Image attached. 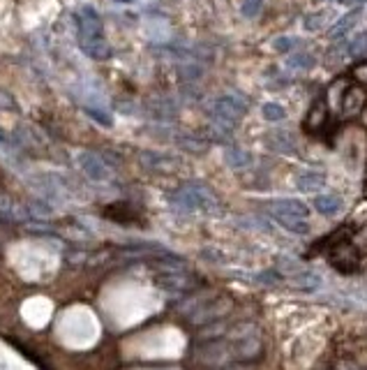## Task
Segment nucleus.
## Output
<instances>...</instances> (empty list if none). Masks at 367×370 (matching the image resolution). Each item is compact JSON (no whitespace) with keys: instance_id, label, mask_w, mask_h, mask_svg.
Masks as SVG:
<instances>
[{"instance_id":"obj_1","label":"nucleus","mask_w":367,"mask_h":370,"mask_svg":"<svg viewBox=\"0 0 367 370\" xmlns=\"http://www.w3.org/2000/svg\"><path fill=\"white\" fill-rule=\"evenodd\" d=\"M330 238H332V245H330V250L325 252L330 266L337 269L339 273H356L363 259H360V252L351 238V229L349 227L339 229L337 234H332Z\"/></svg>"},{"instance_id":"obj_2","label":"nucleus","mask_w":367,"mask_h":370,"mask_svg":"<svg viewBox=\"0 0 367 370\" xmlns=\"http://www.w3.org/2000/svg\"><path fill=\"white\" fill-rule=\"evenodd\" d=\"M169 200H171V204H176L178 209H185V211L217 209V200L211 195V190L201 188V185H185V188L176 190Z\"/></svg>"},{"instance_id":"obj_3","label":"nucleus","mask_w":367,"mask_h":370,"mask_svg":"<svg viewBox=\"0 0 367 370\" xmlns=\"http://www.w3.org/2000/svg\"><path fill=\"white\" fill-rule=\"evenodd\" d=\"M247 112V102L240 95H222L211 105V116L220 125H231L238 118H242Z\"/></svg>"},{"instance_id":"obj_4","label":"nucleus","mask_w":367,"mask_h":370,"mask_svg":"<svg viewBox=\"0 0 367 370\" xmlns=\"http://www.w3.org/2000/svg\"><path fill=\"white\" fill-rule=\"evenodd\" d=\"M76 24H79V42L83 44H90V42H97V39H104V30H102V19L100 15L95 12V8H81V15L76 17Z\"/></svg>"},{"instance_id":"obj_5","label":"nucleus","mask_w":367,"mask_h":370,"mask_svg":"<svg viewBox=\"0 0 367 370\" xmlns=\"http://www.w3.org/2000/svg\"><path fill=\"white\" fill-rule=\"evenodd\" d=\"M194 276H190V273H185L180 266H171V269H166L162 276L157 278V285L164 287L166 292H173V294H180V292H190L194 285L192 283Z\"/></svg>"},{"instance_id":"obj_6","label":"nucleus","mask_w":367,"mask_h":370,"mask_svg":"<svg viewBox=\"0 0 367 370\" xmlns=\"http://www.w3.org/2000/svg\"><path fill=\"white\" fill-rule=\"evenodd\" d=\"M194 303L199 306V310H194L190 315V321H213L222 317V315L231 308V301L226 297H217L213 301H194Z\"/></svg>"},{"instance_id":"obj_7","label":"nucleus","mask_w":367,"mask_h":370,"mask_svg":"<svg viewBox=\"0 0 367 370\" xmlns=\"http://www.w3.org/2000/svg\"><path fill=\"white\" fill-rule=\"evenodd\" d=\"M76 164H79L83 174H86L88 178H93V181H107L109 178L107 162L95 153H81L79 157H76Z\"/></svg>"},{"instance_id":"obj_8","label":"nucleus","mask_w":367,"mask_h":370,"mask_svg":"<svg viewBox=\"0 0 367 370\" xmlns=\"http://www.w3.org/2000/svg\"><path fill=\"white\" fill-rule=\"evenodd\" d=\"M363 102H365V93H363V88H358V86H349L346 88V93H339V109H342L344 114H358L360 112V107H363Z\"/></svg>"},{"instance_id":"obj_9","label":"nucleus","mask_w":367,"mask_h":370,"mask_svg":"<svg viewBox=\"0 0 367 370\" xmlns=\"http://www.w3.org/2000/svg\"><path fill=\"white\" fill-rule=\"evenodd\" d=\"M363 15V10H353V12H349L346 17H342V19H337V24L332 26V28L328 30V37L330 39H342L346 33H349L353 26H356V21H358V17Z\"/></svg>"},{"instance_id":"obj_10","label":"nucleus","mask_w":367,"mask_h":370,"mask_svg":"<svg viewBox=\"0 0 367 370\" xmlns=\"http://www.w3.org/2000/svg\"><path fill=\"white\" fill-rule=\"evenodd\" d=\"M314 206L319 213H323V215H335L342 211L344 206V202L339 200L337 195H319L316 200H314Z\"/></svg>"},{"instance_id":"obj_11","label":"nucleus","mask_w":367,"mask_h":370,"mask_svg":"<svg viewBox=\"0 0 367 370\" xmlns=\"http://www.w3.org/2000/svg\"><path fill=\"white\" fill-rule=\"evenodd\" d=\"M273 213H284V215H296V218H305L307 215V206L298 200H280L273 204Z\"/></svg>"},{"instance_id":"obj_12","label":"nucleus","mask_w":367,"mask_h":370,"mask_svg":"<svg viewBox=\"0 0 367 370\" xmlns=\"http://www.w3.org/2000/svg\"><path fill=\"white\" fill-rule=\"evenodd\" d=\"M296 183H298V188L305 190V193H316V190L323 188L325 178H323V174H316V171H305V174L296 178Z\"/></svg>"},{"instance_id":"obj_13","label":"nucleus","mask_w":367,"mask_h":370,"mask_svg":"<svg viewBox=\"0 0 367 370\" xmlns=\"http://www.w3.org/2000/svg\"><path fill=\"white\" fill-rule=\"evenodd\" d=\"M275 220L282 224L284 229L294 231V234H307L310 231V224L303 220V218H296V215H284V213H273Z\"/></svg>"},{"instance_id":"obj_14","label":"nucleus","mask_w":367,"mask_h":370,"mask_svg":"<svg viewBox=\"0 0 367 370\" xmlns=\"http://www.w3.org/2000/svg\"><path fill=\"white\" fill-rule=\"evenodd\" d=\"M224 160H226L229 167L242 169V167H249V162H252V155H249L247 150H240V148H226L224 150Z\"/></svg>"},{"instance_id":"obj_15","label":"nucleus","mask_w":367,"mask_h":370,"mask_svg":"<svg viewBox=\"0 0 367 370\" xmlns=\"http://www.w3.org/2000/svg\"><path fill=\"white\" fill-rule=\"evenodd\" d=\"M81 49L86 51V56H90L93 60H107V58H111V46H109L107 39H97V42L83 44Z\"/></svg>"},{"instance_id":"obj_16","label":"nucleus","mask_w":367,"mask_h":370,"mask_svg":"<svg viewBox=\"0 0 367 370\" xmlns=\"http://www.w3.org/2000/svg\"><path fill=\"white\" fill-rule=\"evenodd\" d=\"M332 17L335 15H332L330 10H319V12H314V15H310L307 19H305V28H307L310 33H316V30H321Z\"/></svg>"},{"instance_id":"obj_17","label":"nucleus","mask_w":367,"mask_h":370,"mask_svg":"<svg viewBox=\"0 0 367 370\" xmlns=\"http://www.w3.org/2000/svg\"><path fill=\"white\" fill-rule=\"evenodd\" d=\"M261 114L266 121H282L287 112H284L282 105H277V102H266V105L261 107Z\"/></svg>"},{"instance_id":"obj_18","label":"nucleus","mask_w":367,"mask_h":370,"mask_svg":"<svg viewBox=\"0 0 367 370\" xmlns=\"http://www.w3.org/2000/svg\"><path fill=\"white\" fill-rule=\"evenodd\" d=\"M312 65H314V56H310V53H294L289 58V67H294V70H310Z\"/></svg>"},{"instance_id":"obj_19","label":"nucleus","mask_w":367,"mask_h":370,"mask_svg":"<svg viewBox=\"0 0 367 370\" xmlns=\"http://www.w3.org/2000/svg\"><path fill=\"white\" fill-rule=\"evenodd\" d=\"M261 5H263V0H242V5H240L242 17H247V19L256 17L261 12Z\"/></svg>"},{"instance_id":"obj_20","label":"nucleus","mask_w":367,"mask_h":370,"mask_svg":"<svg viewBox=\"0 0 367 370\" xmlns=\"http://www.w3.org/2000/svg\"><path fill=\"white\" fill-rule=\"evenodd\" d=\"M157 24H159V19H150V24H148V35L152 39H166L169 37V26H162V28H157Z\"/></svg>"},{"instance_id":"obj_21","label":"nucleus","mask_w":367,"mask_h":370,"mask_svg":"<svg viewBox=\"0 0 367 370\" xmlns=\"http://www.w3.org/2000/svg\"><path fill=\"white\" fill-rule=\"evenodd\" d=\"M86 112L90 118H95L97 123H102V125H111V118H109V114H107V109H102V107H86Z\"/></svg>"},{"instance_id":"obj_22","label":"nucleus","mask_w":367,"mask_h":370,"mask_svg":"<svg viewBox=\"0 0 367 370\" xmlns=\"http://www.w3.org/2000/svg\"><path fill=\"white\" fill-rule=\"evenodd\" d=\"M349 53H351V56H365V35H363V33L356 35V39L349 44Z\"/></svg>"},{"instance_id":"obj_23","label":"nucleus","mask_w":367,"mask_h":370,"mask_svg":"<svg viewBox=\"0 0 367 370\" xmlns=\"http://www.w3.org/2000/svg\"><path fill=\"white\" fill-rule=\"evenodd\" d=\"M275 146H277V150H294V141H291V136L287 132H277Z\"/></svg>"},{"instance_id":"obj_24","label":"nucleus","mask_w":367,"mask_h":370,"mask_svg":"<svg viewBox=\"0 0 367 370\" xmlns=\"http://www.w3.org/2000/svg\"><path fill=\"white\" fill-rule=\"evenodd\" d=\"M178 143H180V146H183L185 150H194V153H201V150L206 148V143H204V141L190 139V136H187V139H178Z\"/></svg>"},{"instance_id":"obj_25","label":"nucleus","mask_w":367,"mask_h":370,"mask_svg":"<svg viewBox=\"0 0 367 370\" xmlns=\"http://www.w3.org/2000/svg\"><path fill=\"white\" fill-rule=\"evenodd\" d=\"M294 44H296V39H291V37H280V39H275V42H273V46L277 51H289Z\"/></svg>"},{"instance_id":"obj_26","label":"nucleus","mask_w":367,"mask_h":370,"mask_svg":"<svg viewBox=\"0 0 367 370\" xmlns=\"http://www.w3.org/2000/svg\"><path fill=\"white\" fill-rule=\"evenodd\" d=\"M337 3H342V5H363L365 0H337Z\"/></svg>"}]
</instances>
